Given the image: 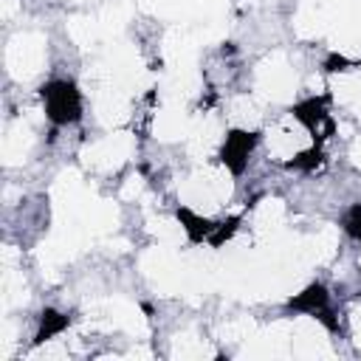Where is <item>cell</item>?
<instances>
[{"label":"cell","mask_w":361,"mask_h":361,"mask_svg":"<svg viewBox=\"0 0 361 361\" xmlns=\"http://www.w3.org/2000/svg\"><path fill=\"white\" fill-rule=\"evenodd\" d=\"M288 310H296V313H307L313 319H319L330 333H338V319L333 316V307H330V293L322 282H313L307 285L302 293H296L293 299H288Z\"/></svg>","instance_id":"7a4b0ae2"},{"label":"cell","mask_w":361,"mask_h":361,"mask_svg":"<svg viewBox=\"0 0 361 361\" xmlns=\"http://www.w3.org/2000/svg\"><path fill=\"white\" fill-rule=\"evenodd\" d=\"M344 228H347V234H350L353 240L361 243V203H355V206L347 212V217H344Z\"/></svg>","instance_id":"9c48e42d"},{"label":"cell","mask_w":361,"mask_h":361,"mask_svg":"<svg viewBox=\"0 0 361 361\" xmlns=\"http://www.w3.org/2000/svg\"><path fill=\"white\" fill-rule=\"evenodd\" d=\"M237 223H240V217H228L226 223H217V226H214V231H212V237H209V243H212L214 248H220V245L234 234Z\"/></svg>","instance_id":"ba28073f"},{"label":"cell","mask_w":361,"mask_h":361,"mask_svg":"<svg viewBox=\"0 0 361 361\" xmlns=\"http://www.w3.org/2000/svg\"><path fill=\"white\" fill-rule=\"evenodd\" d=\"M293 116L307 127V133L313 135V144L316 147H322L333 135V130H336L333 127V118L327 113V99H322V96H313V99L299 102L293 107Z\"/></svg>","instance_id":"3957f363"},{"label":"cell","mask_w":361,"mask_h":361,"mask_svg":"<svg viewBox=\"0 0 361 361\" xmlns=\"http://www.w3.org/2000/svg\"><path fill=\"white\" fill-rule=\"evenodd\" d=\"M322 164V147H316L313 144V149H307V152H299L293 161H288L285 166L288 169H302V172H313L316 166Z\"/></svg>","instance_id":"52a82bcc"},{"label":"cell","mask_w":361,"mask_h":361,"mask_svg":"<svg viewBox=\"0 0 361 361\" xmlns=\"http://www.w3.org/2000/svg\"><path fill=\"white\" fill-rule=\"evenodd\" d=\"M178 220L183 223V231L189 234V240H192V243H203V240H209V237H212V231H214V223H209V220L197 217V214H195V212H189V209H178Z\"/></svg>","instance_id":"5b68a950"},{"label":"cell","mask_w":361,"mask_h":361,"mask_svg":"<svg viewBox=\"0 0 361 361\" xmlns=\"http://www.w3.org/2000/svg\"><path fill=\"white\" fill-rule=\"evenodd\" d=\"M71 324V319L65 316V313H59V310H42V316H39V330H37V344H42V341H48V338H54V336H59L65 327Z\"/></svg>","instance_id":"8992f818"},{"label":"cell","mask_w":361,"mask_h":361,"mask_svg":"<svg viewBox=\"0 0 361 361\" xmlns=\"http://www.w3.org/2000/svg\"><path fill=\"white\" fill-rule=\"evenodd\" d=\"M257 144V135L254 133H245V130H231L223 141V149H220V161L234 172L240 175L245 166H248V155Z\"/></svg>","instance_id":"277c9868"},{"label":"cell","mask_w":361,"mask_h":361,"mask_svg":"<svg viewBox=\"0 0 361 361\" xmlns=\"http://www.w3.org/2000/svg\"><path fill=\"white\" fill-rule=\"evenodd\" d=\"M42 102H45V116L56 127L76 124L82 118V93L71 79H54L42 85Z\"/></svg>","instance_id":"6da1fadb"}]
</instances>
